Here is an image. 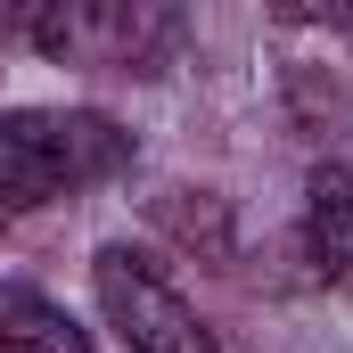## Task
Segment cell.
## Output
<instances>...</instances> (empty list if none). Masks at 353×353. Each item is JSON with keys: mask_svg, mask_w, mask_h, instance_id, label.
<instances>
[{"mask_svg": "<svg viewBox=\"0 0 353 353\" xmlns=\"http://www.w3.org/2000/svg\"><path fill=\"white\" fill-rule=\"evenodd\" d=\"M132 165V132L90 107H17L0 115V230L41 214L50 197L99 189Z\"/></svg>", "mask_w": 353, "mask_h": 353, "instance_id": "6da1fadb", "label": "cell"}, {"mask_svg": "<svg viewBox=\"0 0 353 353\" xmlns=\"http://www.w3.org/2000/svg\"><path fill=\"white\" fill-rule=\"evenodd\" d=\"M90 288H99V312H107V329L123 337V353H222L214 329L189 312V296H181L140 247H99Z\"/></svg>", "mask_w": 353, "mask_h": 353, "instance_id": "7a4b0ae2", "label": "cell"}, {"mask_svg": "<svg viewBox=\"0 0 353 353\" xmlns=\"http://www.w3.org/2000/svg\"><path fill=\"white\" fill-rule=\"evenodd\" d=\"M304 263L321 288H353V173L337 157L304 181Z\"/></svg>", "mask_w": 353, "mask_h": 353, "instance_id": "3957f363", "label": "cell"}, {"mask_svg": "<svg viewBox=\"0 0 353 353\" xmlns=\"http://www.w3.org/2000/svg\"><path fill=\"white\" fill-rule=\"evenodd\" d=\"M123 17H132V0H33V25L25 33L41 41V58L74 66V58H115Z\"/></svg>", "mask_w": 353, "mask_h": 353, "instance_id": "277c9868", "label": "cell"}, {"mask_svg": "<svg viewBox=\"0 0 353 353\" xmlns=\"http://www.w3.org/2000/svg\"><path fill=\"white\" fill-rule=\"evenodd\" d=\"M0 353H90V337L66 304H50L41 288L8 279L0 288Z\"/></svg>", "mask_w": 353, "mask_h": 353, "instance_id": "5b68a950", "label": "cell"}, {"mask_svg": "<svg viewBox=\"0 0 353 353\" xmlns=\"http://www.w3.org/2000/svg\"><path fill=\"white\" fill-rule=\"evenodd\" d=\"M279 25H321V33H345L353 41V0H271Z\"/></svg>", "mask_w": 353, "mask_h": 353, "instance_id": "8992f818", "label": "cell"}, {"mask_svg": "<svg viewBox=\"0 0 353 353\" xmlns=\"http://www.w3.org/2000/svg\"><path fill=\"white\" fill-rule=\"evenodd\" d=\"M33 25V0H0V33H25Z\"/></svg>", "mask_w": 353, "mask_h": 353, "instance_id": "52a82bcc", "label": "cell"}]
</instances>
